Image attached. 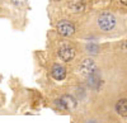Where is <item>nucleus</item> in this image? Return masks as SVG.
I'll return each mask as SVG.
<instances>
[{"instance_id": "obj_1", "label": "nucleus", "mask_w": 127, "mask_h": 123, "mask_svg": "<svg viewBox=\"0 0 127 123\" xmlns=\"http://www.w3.org/2000/svg\"><path fill=\"white\" fill-rule=\"evenodd\" d=\"M97 24L99 27L100 30L103 32H111L116 28V24H117V19L112 13H102L98 19H97Z\"/></svg>"}, {"instance_id": "obj_2", "label": "nucleus", "mask_w": 127, "mask_h": 123, "mask_svg": "<svg viewBox=\"0 0 127 123\" xmlns=\"http://www.w3.org/2000/svg\"><path fill=\"white\" fill-rule=\"evenodd\" d=\"M75 55H76L75 48L69 43H62L59 48V56L61 57L62 61H65V62L71 61L74 57H75Z\"/></svg>"}, {"instance_id": "obj_3", "label": "nucleus", "mask_w": 127, "mask_h": 123, "mask_svg": "<svg viewBox=\"0 0 127 123\" xmlns=\"http://www.w3.org/2000/svg\"><path fill=\"white\" fill-rule=\"evenodd\" d=\"M79 70L84 76H92L95 73V70H97V65H95V62L92 58H85L81 61Z\"/></svg>"}, {"instance_id": "obj_4", "label": "nucleus", "mask_w": 127, "mask_h": 123, "mask_svg": "<svg viewBox=\"0 0 127 123\" xmlns=\"http://www.w3.org/2000/svg\"><path fill=\"white\" fill-rule=\"evenodd\" d=\"M57 32L64 37H71L75 33V27L69 20H61L57 23Z\"/></svg>"}, {"instance_id": "obj_5", "label": "nucleus", "mask_w": 127, "mask_h": 123, "mask_svg": "<svg viewBox=\"0 0 127 123\" xmlns=\"http://www.w3.org/2000/svg\"><path fill=\"white\" fill-rule=\"evenodd\" d=\"M51 75L52 77H54L55 80H64L66 77V69L65 66H62V65H54L52 66V70H51Z\"/></svg>"}, {"instance_id": "obj_6", "label": "nucleus", "mask_w": 127, "mask_h": 123, "mask_svg": "<svg viewBox=\"0 0 127 123\" xmlns=\"http://www.w3.org/2000/svg\"><path fill=\"white\" fill-rule=\"evenodd\" d=\"M59 104H60V108H62V109H74L76 107V101L74 98L65 95L59 100Z\"/></svg>"}, {"instance_id": "obj_7", "label": "nucleus", "mask_w": 127, "mask_h": 123, "mask_svg": "<svg viewBox=\"0 0 127 123\" xmlns=\"http://www.w3.org/2000/svg\"><path fill=\"white\" fill-rule=\"evenodd\" d=\"M116 110L122 117H127V99H120L116 103Z\"/></svg>"}, {"instance_id": "obj_8", "label": "nucleus", "mask_w": 127, "mask_h": 123, "mask_svg": "<svg viewBox=\"0 0 127 123\" xmlns=\"http://www.w3.org/2000/svg\"><path fill=\"white\" fill-rule=\"evenodd\" d=\"M69 9L74 13H79L84 10V3L83 0H72V1L69 4Z\"/></svg>"}, {"instance_id": "obj_9", "label": "nucleus", "mask_w": 127, "mask_h": 123, "mask_svg": "<svg viewBox=\"0 0 127 123\" xmlns=\"http://www.w3.org/2000/svg\"><path fill=\"white\" fill-rule=\"evenodd\" d=\"M12 3H13L14 5H18V6H20V5H23V4L26 3V0H12Z\"/></svg>"}, {"instance_id": "obj_10", "label": "nucleus", "mask_w": 127, "mask_h": 123, "mask_svg": "<svg viewBox=\"0 0 127 123\" xmlns=\"http://www.w3.org/2000/svg\"><path fill=\"white\" fill-rule=\"evenodd\" d=\"M121 3H122L123 5H127V0H121Z\"/></svg>"}, {"instance_id": "obj_11", "label": "nucleus", "mask_w": 127, "mask_h": 123, "mask_svg": "<svg viewBox=\"0 0 127 123\" xmlns=\"http://www.w3.org/2000/svg\"><path fill=\"white\" fill-rule=\"evenodd\" d=\"M54 1H59V0H54Z\"/></svg>"}]
</instances>
